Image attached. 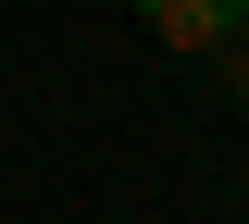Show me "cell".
I'll use <instances>...</instances> for the list:
<instances>
[{
	"mask_svg": "<svg viewBox=\"0 0 249 224\" xmlns=\"http://www.w3.org/2000/svg\"><path fill=\"white\" fill-rule=\"evenodd\" d=\"M137 25H150L162 50H212V37L249 25V0H137Z\"/></svg>",
	"mask_w": 249,
	"mask_h": 224,
	"instance_id": "1",
	"label": "cell"
},
{
	"mask_svg": "<svg viewBox=\"0 0 249 224\" xmlns=\"http://www.w3.org/2000/svg\"><path fill=\"white\" fill-rule=\"evenodd\" d=\"M212 63H224V100L249 112V25H237V37H212Z\"/></svg>",
	"mask_w": 249,
	"mask_h": 224,
	"instance_id": "2",
	"label": "cell"
}]
</instances>
